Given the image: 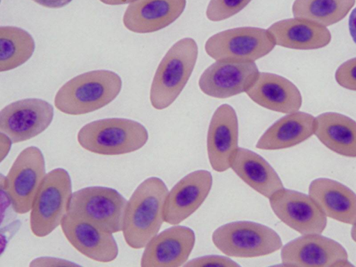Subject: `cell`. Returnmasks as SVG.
Returning a JSON list of instances; mask_svg holds the SVG:
<instances>
[{
    "mask_svg": "<svg viewBox=\"0 0 356 267\" xmlns=\"http://www.w3.org/2000/svg\"><path fill=\"white\" fill-rule=\"evenodd\" d=\"M168 193L165 182L148 177L135 189L127 202L122 233L131 248L141 249L158 234L164 221V206Z\"/></svg>",
    "mask_w": 356,
    "mask_h": 267,
    "instance_id": "cell-1",
    "label": "cell"
},
{
    "mask_svg": "<svg viewBox=\"0 0 356 267\" xmlns=\"http://www.w3.org/2000/svg\"><path fill=\"white\" fill-rule=\"evenodd\" d=\"M122 81L115 72L107 70L87 72L74 76L56 92L54 105L72 115L95 111L110 104L121 91Z\"/></svg>",
    "mask_w": 356,
    "mask_h": 267,
    "instance_id": "cell-2",
    "label": "cell"
},
{
    "mask_svg": "<svg viewBox=\"0 0 356 267\" xmlns=\"http://www.w3.org/2000/svg\"><path fill=\"white\" fill-rule=\"evenodd\" d=\"M148 140V132L140 122L127 118H105L90 122L77 134L79 144L86 150L115 156L135 152Z\"/></svg>",
    "mask_w": 356,
    "mask_h": 267,
    "instance_id": "cell-3",
    "label": "cell"
},
{
    "mask_svg": "<svg viewBox=\"0 0 356 267\" xmlns=\"http://www.w3.org/2000/svg\"><path fill=\"white\" fill-rule=\"evenodd\" d=\"M198 55L196 42L184 38L175 42L161 60L150 88L152 106L163 110L170 106L187 83Z\"/></svg>",
    "mask_w": 356,
    "mask_h": 267,
    "instance_id": "cell-4",
    "label": "cell"
},
{
    "mask_svg": "<svg viewBox=\"0 0 356 267\" xmlns=\"http://www.w3.org/2000/svg\"><path fill=\"white\" fill-rule=\"evenodd\" d=\"M214 245L229 257L251 258L268 255L282 246L272 228L252 221H234L218 227L212 234Z\"/></svg>",
    "mask_w": 356,
    "mask_h": 267,
    "instance_id": "cell-5",
    "label": "cell"
},
{
    "mask_svg": "<svg viewBox=\"0 0 356 267\" xmlns=\"http://www.w3.org/2000/svg\"><path fill=\"white\" fill-rule=\"evenodd\" d=\"M72 195V181L66 170L58 168L47 173L31 209L30 227L35 236H46L61 224Z\"/></svg>",
    "mask_w": 356,
    "mask_h": 267,
    "instance_id": "cell-6",
    "label": "cell"
},
{
    "mask_svg": "<svg viewBox=\"0 0 356 267\" xmlns=\"http://www.w3.org/2000/svg\"><path fill=\"white\" fill-rule=\"evenodd\" d=\"M127 200L116 190L89 186L72 195L67 213L110 233L122 230Z\"/></svg>",
    "mask_w": 356,
    "mask_h": 267,
    "instance_id": "cell-7",
    "label": "cell"
},
{
    "mask_svg": "<svg viewBox=\"0 0 356 267\" xmlns=\"http://www.w3.org/2000/svg\"><path fill=\"white\" fill-rule=\"evenodd\" d=\"M276 45L268 29L238 27L217 33L207 40V54L216 60L254 62L269 54Z\"/></svg>",
    "mask_w": 356,
    "mask_h": 267,
    "instance_id": "cell-8",
    "label": "cell"
},
{
    "mask_svg": "<svg viewBox=\"0 0 356 267\" xmlns=\"http://www.w3.org/2000/svg\"><path fill=\"white\" fill-rule=\"evenodd\" d=\"M46 175L44 158L38 147L30 146L19 154L7 176L1 175V187L8 193L14 211L24 214L31 209Z\"/></svg>",
    "mask_w": 356,
    "mask_h": 267,
    "instance_id": "cell-9",
    "label": "cell"
},
{
    "mask_svg": "<svg viewBox=\"0 0 356 267\" xmlns=\"http://www.w3.org/2000/svg\"><path fill=\"white\" fill-rule=\"evenodd\" d=\"M283 266L300 267L349 266L346 249L334 240L320 234H303L283 246Z\"/></svg>",
    "mask_w": 356,
    "mask_h": 267,
    "instance_id": "cell-10",
    "label": "cell"
},
{
    "mask_svg": "<svg viewBox=\"0 0 356 267\" xmlns=\"http://www.w3.org/2000/svg\"><path fill=\"white\" fill-rule=\"evenodd\" d=\"M54 118V108L45 100L29 98L14 102L0 112V131L13 143L35 137L43 132Z\"/></svg>",
    "mask_w": 356,
    "mask_h": 267,
    "instance_id": "cell-11",
    "label": "cell"
},
{
    "mask_svg": "<svg viewBox=\"0 0 356 267\" xmlns=\"http://www.w3.org/2000/svg\"><path fill=\"white\" fill-rule=\"evenodd\" d=\"M268 199L277 217L302 235L321 234L325 229L327 217L309 195L283 188Z\"/></svg>",
    "mask_w": 356,
    "mask_h": 267,
    "instance_id": "cell-12",
    "label": "cell"
},
{
    "mask_svg": "<svg viewBox=\"0 0 356 267\" xmlns=\"http://www.w3.org/2000/svg\"><path fill=\"white\" fill-rule=\"evenodd\" d=\"M259 73L254 62L216 60L202 74L198 85L209 96L227 98L246 92Z\"/></svg>",
    "mask_w": 356,
    "mask_h": 267,
    "instance_id": "cell-13",
    "label": "cell"
},
{
    "mask_svg": "<svg viewBox=\"0 0 356 267\" xmlns=\"http://www.w3.org/2000/svg\"><path fill=\"white\" fill-rule=\"evenodd\" d=\"M195 243V232L188 227L175 225L157 234L145 247L142 267L184 266Z\"/></svg>",
    "mask_w": 356,
    "mask_h": 267,
    "instance_id": "cell-14",
    "label": "cell"
},
{
    "mask_svg": "<svg viewBox=\"0 0 356 267\" xmlns=\"http://www.w3.org/2000/svg\"><path fill=\"white\" fill-rule=\"evenodd\" d=\"M213 183L211 172L198 170L181 178L168 191L164 206V221L177 225L192 215L207 197Z\"/></svg>",
    "mask_w": 356,
    "mask_h": 267,
    "instance_id": "cell-15",
    "label": "cell"
},
{
    "mask_svg": "<svg viewBox=\"0 0 356 267\" xmlns=\"http://www.w3.org/2000/svg\"><path fill=\"white\" fill-rule=\"evenodd\" d=\"M60 226L69 243L88 258L102 263L111 262L117 258L118 246L112 233L68 213Z\"/></svg>",
    "mask_w": 356,
    "mask_h": 267,
    "instance_id": "cell-16",
    "label": "cell"
},
{
    "mask_svg": "<svg viewBox=\"0 0 356 267\" xmlns=\"http://www.w3.org/2000/svg\"><path fill=\"white\" fill-rule=\"evenodd\" d=\"M238 124L232 106L220 105L213 113L209 126L207 149L212 169L218 172L227 170L231 157L238 147Z\"/></svg>",
    "mask_w": 356,
    "mask_h": 267,
    "instance_id": "cell-17",
    "label": "cell"
},
{
    "mask_svg": "<svg viewBox=\"0 0 356 267\" xmlns=\"http://www.w3.org/2000/svg\"><path fill=\"white\" fill-rule=\"evenodd\" d=\"M186 6V0H136L126 8L123 24L134 33H153L175 22Z\"/></svg>",
    "mask_w": 356,
    "mask_h": 267,
    "instance_id": "cell-18",
    "label": "cell"
},
{
    "mask_svg": "<svg viewBox=\"0 0 356 267\" xmlns=\"http://www.w3.org/2000/svg\"><path fill=\"white\" fill-rule=\"evenodd\" d=\"M246 94L258 105L276 112H296L302 105L298 88L289 79L273 73L260 72Z\"/></svg>",
    "mask_w": 356,
    "mask_h": 267,
    "instance_id": "cell-19",
    "label": "cell"
},
{
    "mask_svg": "<svg viewBox=\"0 0 356 267\" xmlns=\"http://www.w3.org/2000/svg\"><path fill=\"white\" fill-rule=\"evenodd\" d=\"M309 195L326 217L350 225L356 222V193L343 184L317 178L309 184Z\"/></svg>",
    "mask_w": 356,
    "mask_h": 267,
    "instance_id": "cell-20",
    "label": "cell"
},
{
    "mask_svg": "<svg viewBox=\"0 0 356 267\" xmlns=\"http://www.w3.org/2000/svg\"><path fill=\"white\" fill-rule=\"evenodd\" d=\"M229 167L246 184L266 198L284 188L273 168L250 149L238 147L231 157Z\"/></svg>",
    "mask_w": 356,
    "mask_h": 267,
    "instance_id": "cell-21",
    "label": "cell"
},
{
    "mask_svg": "<svg viewBox=\"0 0 356 267\" xmlns=\"http://www.w3.org/2000/svg\"><path fill=\"white\" fill-rule=\"evenodd\" d=\"M276 45L293 49H316L331 41L330 31L313 22L291 18L273 23L268 29Z\"/></svg>",
    "mask_w": 356,
    "mask_h": 267,
    "instance_id": "cell-22",
    "label": "cell"
},
{
    "mask_svg": "<svg viewBox=\"0 0 356 267\" xmlns=\"http://www.w3.org/2000/svg\"><path fill=\"white\" fill-rule=\"evenodd\" d=\"M316 118L311 114L296 111L273 123L259 138L256 147L277 150L295 146L314 134Z\"/></svg>",
    "mask_w": 356,
    "mask_h": 267,
    "instance_id": "cell-23",
    "label": "cell"
},
{
    "mask_svg": "<svg viewBox=\"0 0 356 267\" xmlns=\"http://www.w3.org/2000/svg\"><path fill=\"white\" fill-rule=\"evenodd\" d=\"M314 134L328 149L347 157H356V122L336 112L316 118Z\"/></svg>",
    "mask_w": 356,
    "mask_h": 267,
    "instance_id": "cell-24",
    "label": "cell"
},
{
    "mask_svg": "<svg viewBox=\"0 0 356 267\" xmlns=\"http://www.w3.org/2000/svg\"><path fill=\"white\" fill-rule=\"evenodd\" d=\"M35 49L32 35L16 26L0 28V72L13 70L26 63Z\"/></svg>",
    "mask_w": 356,
    "mask_h": 267,
    "instance_id": "cell-25",
    "label": "cell"
},
{
    "mask_svg": "<svg viewBox=\"0 0 356 267\" xmlns=\"http://www.w3.org/2000/svg\"><path fill=\"white\" fill-rule=\"evenodd\" d=\"M355 3V0H295L292 13L296 18L327 26L343 19Z\"/></svg>",
    "mask_w": 356,
    "mask_h": 267,
    "instance_id": "cell-26",
    "label": "cell"
},
{
    "mask_svg": "<svg viewBox=\"0 0 356 267\" xmlns=\"http://www.w3.org/2000/svg\"><path fill=\"white\" fill-rule=\"evenodd\" d=\"M252 0H210L206 15L212 22L228 19L243 10Z\"/></svg>",
    "mask_w": 356,
    "mask_h": 267,
    "instance_id": "cell-27",
    "label": "cell"
},
{
    "mask_svg": "<svg viewBox=\"0 0 356 267\" xmlns=\"http://www.w3.org/2000/svg\"><path fill=\"white\" fill-rule=\"evenodd\" d=\"M335 79L343 88L356 90V58L346 60L337 68Z\"/></svg>",
    "mask_w": 356,
    "mask_h": 267,
    "instance_id": "cell-28",
    "label": "cell"
},
{
    "mask_svg": "<svg viewBox=\"0 0 356 267\" xmlns=\"http://www.w3.org/2000/svg\"><path fill=\"white\" fill-rule=\"evenodd\" d=\"M184 266H240L232 259L220 255H206L190 260Z\"/></svg>",
    "mask_w": 356,
    "mask_h": 267,
    "instance_id": "cell-29",
    "label": "cell"
},
{
    "mask_svg": "<svg viewBox=\"0 0 356 267\" xmlns=\"http://www.w3.org/2000/svg\"><path fill=\"white\" fill-rule=\"evenodd\" d=\"M79 264L70 261L51 257H41L31 261L29 266H72Z\"/></svg>",
    "mask_w": 356,
    "mask_h": 267,
    "instance_id": "cell-30",
    "label": "cell"
},
{
    "mask_svg": "<svg viewBox=\"0 0 356 267\" xmlns=\"http://www.w3.org/2000/svg\"><path fill=\"white\" fill-rule=\"evenodd\" d=\"M38 4L49 8H60L68 5L72 0H32Z\"/></svg>",
    "mask_w": 356,
    "mask_h": 267,
    "instance_id": "cell-31",
    "label": "cell"
},
{
    "mask_svg": "<svg viewBox=\"0 0 356 267\" xmlns=\"http://www.w3.org/2000/svg\"><path fill=\"white\" fill-rule=\"evenodd\" d=\"M13 142L10 138L3 133L1 132V139H0V150H1V161H2L3 159L8 155L10 149L11 147Z\"/></svg>",
    "mask_w": 356,
    "mask_h": 267,
    "instance_id": "cell-32",
    "label": "cell"
},
{
    "mask_svg": "<svg viewBox=\"0 0 356 267\" xmlns=\"http://www.w3.org/2000/svg\"><path fill=\"white\" fill-rule=\"evenodd\" d=\"M348 28L350 34L356 44V8L353 9L349 17Z\"/></svg>",
    "mask_w": 356,
    "mask_h": 267,
    "instance_id": "cell-33",
    "label": "cell"
},
{
    "mask_svg": "<svg viewBox=\"0 0 356 267\" xmlns=\"http://www.w3.org/2000/svg\"><path fill=\"white\" fill-rule=\"evenodd\" d=\"M102 3L110 6L124 5L131 3L136 0H99Z\"/></svg>",
    "mask_w": 356,
    "mask_h": 267,
    "instance_id": "cell-34",
    "label": "cell"
},
{
    "mask_svg": "<svg viewBox=\"0 0 356 267\" xmlns=\"http://www.w3.org/2000/svg\"><path fill=\"white\" fill-rule=\"evenodd\" d=\"M350 235H351L352 239L355 242H356V222L353 225L351 232H350Z\"/></svg>",
    "mask_w": 356,
    "mask_h": 267,
    "instance_id": "cell-35",
    "label": "cell"
}]
</instances>
